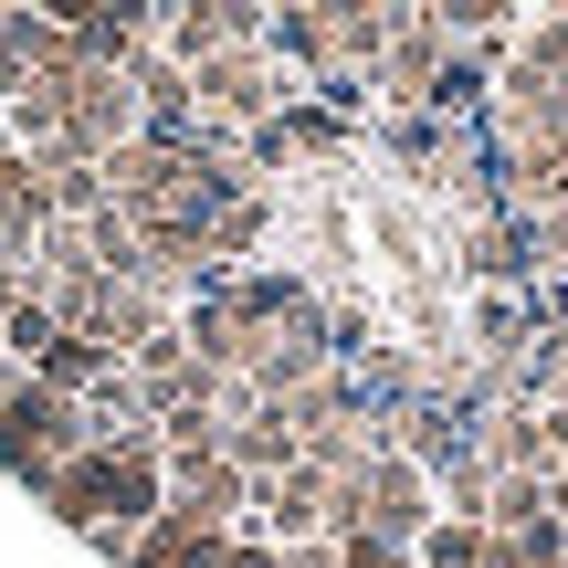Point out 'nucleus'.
<instances>
[{
    "mask_svg": "<svg viewBox=\"0 0 568 568\" xmlns=\"http://www.w3.org/2000/svg\"><path fill=\"white\" fill-rule=\"evenodd\" d=\"M84 443H95V432H84V400H63V389H42V379H11V389H0V464H11L32 495L53 485Z\"/></svg>",
    "mask_w": 568,
    "mask_h": 568,
    "instance_id": "f257e3e1",
    "label": "nucleus"
},
{
    "mask_svg": "<svg viewBox=\"0 0 568 568\" xmlns=\"http://www.w3.org/2000/svg\"><path fill=\"white\" fill-rule=\"evenodd\" d=\"M432 474L410 464V453H379L368 474H347V537H379V548H422L432 527Z\"/></svg>",
    "mask_w": 568,
    "mask_h": 568,
    "instance_id": "f03ea898",
    "label": "nucleus"
},
{
    "mask_svg": "<svg viewBox=\"0 0 568 568\" xmlns=\"http://www.w3.org/2000/svg\"><path fill=\"white\" fill-rule=\"evenodd\" d=\"M42 506H53L63 527H84V537H105V527H116V464H105V453L84 443L74 464H63L53 485H42Z\"/></svg>",
    "mask_w": 568,
    "mask_h": 568,
    "instance_id": "7ed1b4c3",
    "label": "nucleus"
},
{
    "mask_svg": "<svg viewBox=\"0 0 568 568\" xmlns=\"http://www.w3.org/2000/svg\"><path fill=\"white\" fill-rule=\"evenodd\" d=\"M116 368H126V358H105L95 337H74V326H63V337L32 358V379H42V389H63V400H95V389L116 379Z\"/></svg>",
    "mask_w": 568,
    "mask_h": 568,
    "instance_id": "20e7f679",
    "label": "nucleus"
},
{
    "mask_svg": "<svg viewBox=\"0 0 568 568\" xmlns=\"http://www.w3.org/2000/svg\"><path fill=\"white\" fill-rule=\"evenodd\" d=\"M53 337H63V326H53V305H42V295H21L11 316H0V358H11L21 379H32V358H42Z\"/></svg>",
    "mask_w": 568,
    "mask_h": 568,
    "instance_id": "39448f33",
    "label": "nucleus"
},
{
    "mask_svg": "<svg viewBox=\"0 0 568 568\" xmlns=\"http://www.w3.org/2000/svg\"><path fill=\"white\" fill-rule=\"evenodd\" d=\"M211 568H284V548H264V537H232V548L211 558Z\"/></svg>",
    "mask_w": 568,
    "mask_h": 568,
    "instance_id": "423d86ee",
    "label": "nucleus"
}]
</instances>
